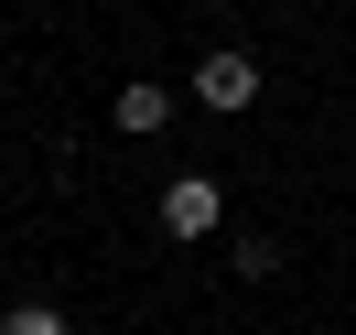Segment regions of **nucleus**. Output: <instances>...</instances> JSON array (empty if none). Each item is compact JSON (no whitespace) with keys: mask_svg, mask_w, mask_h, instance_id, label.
<instances>
[{"mask_svg":"<svg viewBox=\"0 0 356 335\" xmlns=\"http://www.w3.org/2000/svg\"><path fill=\"white\" fill-rule=\"evenodd\" d=\"M216 217H227L216 173H173L162 184V227H173V238H216Z\"/></svg>","mask_w":356,"mask_h":335,"instance_id":"f257e3e1","label":"nucleus"},{"mask_svg":"<svg viewBox=\"0 0 356 335\" xmlns=\"http://www.w3.org/2000/svg\"><path fill=\"white\" fill-rule=\"evenodd\" d=\"M195 98H205V109H227V119H238L248 98H259V65H248V54H205V65H195Z\"/></svg>","mask_w":356,"mask_h":335,"instance_id":"f03ea898","label":"nucleus"},{"mask_svg":"<svg viewBox=\"0 0 356 335\" xmlns=\"http://www.w3.org/2000/svg\"><path fill=\"white\" fill-rule=\"evenodd\" d=\"M162 119H173V87H119V130L130 141H152Z\"/></svg>","mask_w":356,"mask_h":335,"instance_id":"7ed1b4c3","label":"nucleus"},{"mask_svg":"<svg viewBox=\"0 0 356 335\" xmlns=\"http://www.w3.org/2000/svg\"><path fill=\"white\" fill-rule=\"evenodd\" d=\"M0 335H65V313H54V303H11V313H0Z\"/></svg>","mask_w":356,"mask_h":335,"instance_id":"20e7f679","label":"nucleus"},{"mask_svg":"<svg viewBox=\"0 0 356 335\" xmlns=\"http://www.w3.org/2000/svg\"><path fill=\"white\" fill-rule=\"evenodd\" d=\"M227 260H238L248 281H270V270H281V238H238V249H227Z\"/></svg>","mask_w":356,"mask_h":335,"instance_id":"39448f33","label":"nucleus"}]
</instances>
